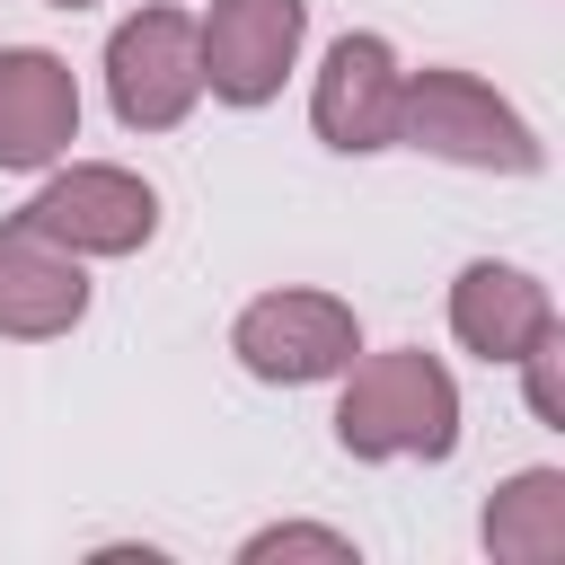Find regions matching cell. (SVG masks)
Returning a JSON list of instances; mask_svg holds the SVG:
<instances>
[{
  "mask_svg": "<svg viewBox=\"0 0 565 565\" xmlns=\"http://www.w3.org/2000/svg\"><path fill=\"white\" fill-rule=\"evenodd\" d=\"M335 397V441L353 459H450L459 450V380L441 371V353L424 344H388V353H353Z\"/></svg>",
  "mask_w": 565,
  "mask_h": 565,
  "instance_id": "1",
  "label": "cell"
},
{
  "mask_svg": "<svg viewBox=\"0 0 565 565\" xmlns=\"http://www.w3.org/2000/svg\"><path fill=\"white\" fill-rule=\"evenodd\" d=\"M397 141L424 150V159H450V168H486V177H539L547 168V141L530 132V115L494 79L450 71V62L406 71V88H397Z\"/></svg>",
  "mask_w": 565,
  "mask_h": 565,
  "instance_id": "2",
  "label": "cell"
},
{
  "mask_svg": "<svg viewBox=\"0 0 565 565\" xmlns=\"http://www.w3.org/2000/svg\"><path fill=\"white\" fill-rule=\"evenodd\" d=\"M18 221L44 230L71 256H141L159 238V194L132 168H115V159H71V168L53 159Z\"/></svg>",
  "mask_w": 565,
  "mask_h": 565,
  "instance_id": "3",
  "label": "cell"
},
{
  "mask_svg": "<svg viewBox=\"0 0 565 565\" xmlns=\"http://www.w3.org/2000/svg\"><path fill=\"white\" fill-rule=\"evenodd\" d=\"M230 353L265 388H318L362 353V327H353V300L335 291H265L230 318Z\"/></svg>",
  "mask_w": 565,
  "mask_h": 565,
  "instance_id": "4",
  "label": "cell"
},
{
  "mask_svg": "<svg viewBox=\"0 0 565 565\" xmlns=\"http://www.w3.org/2000/svg\"><path fill=\"white\" fill-rule=\"evenodd\" d=\"M106 106L124 132H177L203 106V53L185 9H132L106 35Z\"/></svg>",
  "mask_w": 565,
  "mask_h": 565,
  "instance_id": "5",
  "label": "cell"
},
{
  "mask_svg": "<svg viewBox=\"0 0 565 565\" xmlns=\"http://www.w3.org/2000/svg\"><path fill=\"white\" fill-rule=\"evenodd\" d=\"M300 44H309V0H212L194 18L203 97H221V106H274L282 79L300 71Z\"/></svg>",
  "mask_w": 565,
  "mask_h": 565,
  "instance_id": "6",
  "label": "cell"
},
{
  "mask_svg": "<svg viewBox=\"0 0 565 565\" xmlns=\"http://www.w3.org/2000/svg\"><path fill=\"white\" fill-rule=\"evenodd\" d=\"M397 88H406V62L388 35H335L318 79H309V124L327 150L344 159H371L397 141Z\"/></svg>",
  "mask_w": 565,
  "mask_h": 565,
  "instance_id": "7",
  "label": "cell"
},
{
  "mask_svg": "<svg viewBox=\"0 0 565 565\" xmlns=\"http://www.w3.org/2000/svg\"><path fill=\"white\" fill-rule=\"evenodd\" d=\"M79 141V79L44 44H0V168L44 177Z\"/></svg>",
  "mask_w": 565,
  "mask_h": 565,
  "instance_id": "8",
  "label": "cell"
},
{
  "mask_svg": "<svg viewBox=\"0 0 565 565\" xmlns=\"http://www.w3.org/2000/svg\"><path fill=\"white\" fill-rule=\"evenodd\" d=\"M88 318V256L53 247L26 221H0V335L9 344H53Z\"/></svg>",
  "mask_w": 565,
  "mask_h": 565,
  "instance_id": "9",
  "label": "cell"
},
{
  "mask_svg": "<svg viewBox=\"0 0 565 565\" xmlns=\"http://www.w3.org/2000/svg\"><path fill=\"white\" fill-rule=\"evenodd\" d=\"M547 327H556V300H547V282L530 265H494V256L459 265V282H450V335L477 362H521Z\"/></svg>",
  "mask_w": 565,
  "mask_h": 565,
  "instance_id": "10",
  "label": "cell"
},
{
  "mask_svg": "<svg viewBox=\"0 0 565 565\" xmlns=\"http://www.w3.org/2000/svg\"><path fill=\"white\" fill-rule=\"evenodd\" d=\"M486 556H503V565H556L565 556V468H521L494 486Z\"/></svg>",
  "mask_w": 565,
  "mask_h": 565,
  "instance_id": "11",
  "label": "cell"
},
{
  "mask_svg": "<svg viewBox=\"0 0 565 565\" xmlns=\"http://www.w3.org/2000/svg\"><path fill=\"white\" fill-rule=\"evenodd\" d=\"M274 556H327V565H353V539L344 530H318V521H274L238 547V565H274Z\"/></svg>",
  "mask_w": 565,
  "mask_h": 565,
  "instance_id": "12",
  "label": "cell"
},
{
  "mask_svg": "<svg viewBox=\"0 0 565 565\" xmlns=\"http://www.w3.org/2000/svg\"><path fill=\"white\" fill-rule=\"evenodd\" d=\"M521 380H530V415L565 433V327H547V335L521 353Z\"/></svg>",
  "mask_w": 565,
  "mask_h": 565,
  "instance_id": "13",
  "label": "cell"
},
{
  "mask_svg": "<svg viewBox=\"0 0 565 565\" xmlns=\"http://www.w3.org/2000/svg\"><path fill=\"white\" fill-rule=\"evenodd\" d=\"M44 9H97V0H44Z\"/></svg>",
  "mask_w": 565,
  "mask_h": 565,
  "instance_id": "14",
  "label": "cell"
}]
</instances>
